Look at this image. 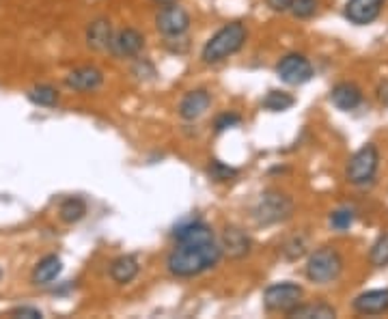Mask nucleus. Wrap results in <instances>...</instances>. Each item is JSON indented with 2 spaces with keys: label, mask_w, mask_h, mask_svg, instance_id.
<instances>
[{
  "label": "nucleus",
  "mask_w": 388,
  "mask_h": 319,
  "mask_svg": "<svg viewBox=\"0 0 388 319\" xmlns=\"http://www.w3.org/2000/svg\"><path fill=\"white\" fill-rule=\"evenodd\" d=\"M265 3H267V7L272 11L282 14V11H289L291 9V3H294V0H265Z\"/></svg>",
  "instance_id": "31"
},
{
  "label": "nucleus",
  "mask_w": 388,
  "mask_h": 319,
  "mask_svg": "<svg viewBox=\"0 0 388 319\" xmlns=\"http://www.w3.org/2000/svg\"><path fill=\"white\" fill-rule=\"evenodd\" d=\"M210 103H212V95L205 88L190 91L179 103V115L185 121H194V119H199L201 115H205V111L210 108Z\"/></svg>",
  "instance_id": "11"
},
{
  "label": "nucleus",
  "mask_w": 388,
  "mask_h": 319,
  "mask_svg": "<svg viewBox=\"0 0 388 319\" xmlns=\"http://www.w3.org/2000/svg\"><path fill=\"white\" fill-rule=\"evenodd\" d=\"M102 82H104V74L97 67H91V65L78 67V69L69 71L65 78V84L78 93H91L95 88H100Z\"/></svg>",
  "instance_id": "10"
},
{
  "label": "nucleus",
  "mask_w": 388,
  "mask_h": 319,
  "mask_svg": "<svg viewBox=\"0 0 388 319\" xmlns=\"http://www.w3.org/2000/svg\"><path fill=\"white\" fill-rule=\"evenodd\" d=\"M210 175H212V179H216V181H229L231 177L238 175V171L231 168V166H227V164H223V162H218V160H214V162L210 164Z\"/></svg>",
  "instance_id": "28"
},
{
  "label": "nucleus",
  "mask_w": 388,
  "mask_h": 319,
  "mask_svg": "<svg viewBox=\"0 0 388 319\" xmlns=\"http://www.w3.org/2000/svg\"><path fill=\"white\" fill-rule=\"evenodd\" d=\"M294 97L289 93H282V91H270L265 97H263V108L270 111V113H282V111H289L291 106H294Z\"/></svg>",
  "instance_id": "22"
},
{
  "label": "nucleus",
  "mask_w": 388,
  "mask_h": 319,
  "mask_svg": "<svg viewBox=\"0 0 388 319\" xmlns=\"http://www.w3.org/2000/svg\"><path fill=\"white\" fill-rule=\"evenodd\" d=\"M276 74L285 84L298 86V84H305L313 78V65L302 54H287L278 61Z\"/></svg>",
  "instance_id": "7"
},
{
  "label": "nucleus",
  "mask_w": 388,
  "mask_h": 319,
  "mask_svg": "<svg viewBox=\"0 0 388 319\" xmlns=\"http://www.w3.org/2000/svg\"><path fill=\"white\" fill-rule=\"evenodd\" d=\"M352 225H354V211L352 209L341 207V209H337L330 214V227L335 231H347Z\"/></svg>",
  "instance_id": "25"
},
{
  "label": "nucleus",
  "mask_w": 388,
  "mask_h": 319,
  "mask_svg": "<svg viewBox=\"0 0 388 319\" xmlns=\"http://www.w3.org/2000/svg\"><path fill=\"white\" fill-rule=\"evenodd\" d=\"M343 272V257L337 248H317L307 261V278L315 285H328Z\"/></svg>",
  "instance_id": "3"
},
{
  "label": "nucleus",
  "mask_w": 388,
  "mask_h": 319,
  "mask_svg": "<svg viewBox=\"0 0 388 319\" xmlns=\"http://www.w3.org/2000/svg\"><path fill=\"white\" fill-rule=\"evenodd\" d=\"M384 0H349L345 5V18L356 26H367L377 20Z\"/></svg>",
  "instance_id": "9"
},
{
  "label": "nucleus",
  "mask_w": 388,
  "mask_h": 319,
  "mask_svg": "<svg viewBox=\"0 0 388 319\" xmlns=\"http://www.w3.org/2000/svg\"><path fill=\"white\" fill-rule=\"evenodd\" d=\"M61 270H63V261L56 255H48V257H44L35 265V270H33V283L35 285H50L61 274Z\"/></svg>",
  "instance_id": "19"
},
{
  "label": "nucleus",
  "mask_w": 388,
  "mask_h": 319,
  "mask_svg": "<svg viewBox=\"0 0 388 319\" xmlns=\"http://www.w3.org/2000/svg\"><path fill=\"white\" fill-rule=\"evenodd\" d=\"M352 306L358 315H382L388 310V289H373L360 293Z\"/></svg>",
  "instance_id": "13"
},
{
  "label": "nucleus",
  "mask_w": 388,
  "mask_h": 319,
  "mask_svg": "<svg viewBox=\"0 0 388 319\" xmlns=\"http://www.w3.org/2000/svg\"><path fill=\"white\" fill-rule=\"evenodd\" d=\"M282 253H285V257L289 259V261H296V259H300L305 253H307V238H291L287 244H285V248H282Z\"/></svg>",
  "instance_id": "26"
},
{
  "label": "nucleus",
  "mask_w": 388,
  "mask_h": 319,
  "mask_svg": "<svg viewBox=\"0 0 388 319\" xmlns=\"http://www.w3.org/2000/svg\"><path fill=\"white\" fill-rule=\"evenodd\" d=\"M155 5H162V7H166V5H175L177 0H153Z\"/></svg>",
  "instance_id": "33"
},
{
  "label": "nucleus",
  "mask_w": 388,
  "mask_h": 319,
  "mask_svg": "<svg viewBox=\"0 0 388 319\" xmlns=\"http://www.w3.org/2000/svg\"><path fill=\"white\" fill-rule=\"evenodd\" d=\"M302 300V287L296 283H276L263 291V306L270 313H289Z\"/></svg>",
  "instance_id": "6"
},
{
  "label": "nucleus",
  "mask_w": 388,
  "mask_h": 319,
  "mask_svg": "<svg viewBox=\"0 0 388 319\" xmlns=\"http://www.w3.org/2000/svg\"><path fill=\"white\" fill-rule=\"evenodd\" d=\"M7 317H26V319H41V310L33 306H18L7 313Z\"/></svg>",
  "instance_id": "30"
},
{
  "label": "nucleus",
  "mask_w": 388,
  "mask_h": 319,
  "mask_svg": "<svg viewBox=\"0 0 388 319\" xmlns=\"http://www.w3.org/2000/svg\"><path fill=\"white\" fill-rule=\"evenodd\" d=\"M220 257L223 248L216 246V242L177 244L166 259V268L177 278H192L212 270L220 261Z\"/></svg>",
  "instance_id": "1"
},
{
  "label": "nucleus",
  "mask_w": 388,
  "mask_h": 319,
  "mask_svg": "<svg viewBox=\"0 0 388 319\" xmlns=\"http://www.w3.org/2000/svg\"><path fill=\"white\" fill-rule=\"evenodd\" d=\"M29 99L37 106H46V108H52L58 101V91L50 84H37L29 91Z\"/></svg>",
  "instance_id": "23"
},
{
  "label": "nucleus",
  "mask_w": 388,
  "mask_h": 319,
  "mask_svg": "<svg viewBox=\"0 0 388 319\" xmlns=\"http://www.w3.org/2000/svg\"><path fill=\"white\" fill-rule=\"evenodd\" d=\"M369 261H371L375 268H384V265H388V233L379 236V238H377V242L371 246Z\"/></svg>",
  "instance_id": "24"
},
{
  "label": "nucleus",
  "mask_w": 388,
  "mask_h": 319,
  "mask_svg": "<svg viewBox=\"0 0 388 319\" xmlns=\"http://www.w3.org/2000/svg\"><path fill=\"white\" fill-rule=\"evenodd\" d=\"M173 238L177 240V244H203V242H214V231L201 221H192L179 225Z\"/></svg>",
  "instance_id": "12"
},
{
  "label": "nucleus",
  "mask_w": 388,
  "mask_h": 319,
  "mask_svg": "<svg viewBox=\"0 0 388 319\" xmlns=\"http://www.w3.org/2000/svg\"><path fill=\"white\" fill-rule=\"evenodd\" d=\"M244 41H246V29H244V24H240V22L227 24L225 29H220V31L203 46L201 59H203L208 65L220 63V61L229 59L231 54L240 52L242 46H244Z\"/></svg>",
  "instance_id": "2"
},
{
  "label": "nucleus",
  "mask_w": 388,
  "mask_h": 319,
  "mask_svg": "<svg viewBox=\"0 0 388 319\" xmlns=\"http://www.w3.org/2000/svg\"><path fill=\"white\" fill-rule=\"evenodd\" d=\"M220 248L231 259H242L250 253V238L238 227H227L223 233V246Z\"/></svg>",
  "instance_id": "15"
},
{
  "label": "nucleus",
  "mask_w": 388,
  "mask_h": 319,
  "mask_svg": "<svg viewBox=\"0 0 388 319\" xmlns=\"http://www.w3.org/2000/svg\"><path fill=\"white\" fill-rule=\"evenodd\" d=\"M330 99L332 103L337 106L339 111H354L360 106L362 101V91L354 84V82H339L332 93H330Z\"/></svg>",
  "instance_id": "16"
},
{
  "label": "nucleus",
  "mask_w": 388,
  "mask_h": 319,
  "mask_svg": "<svg viewBox=\"0 0 388 319\" xmlns=\"http://www.w3.org/2000/svg\"><path fill=\"white\" fill-rule=\"evenodd\" d=\"M289 11L296 18H311L317 11V0H294Z\"/></svg>",
  "instance_id": "27"
},
{
  "label": "nucleus",
  "mask_w": 388,
  "mask_h": 319,
  "mask_svg": "<svg viewBox=\"0 0 388 319\" xmlns=\"http://www.w3.org/2000/svg\"><path fill=\"white\" fill-rule=\"evenodd\" d=\"M379 99H382V103L388 106V82L379 86Z\"/></svg>",
  "instance_id": "32"
},
{
  "label": "nucleus",
  "mask_w": 388,
  "mask_h": 319,
  "mask_svg": "<svg viewBox=\"0 0 388 319\" xmlns=\"http://www.w3.org/2000/svg\"><path fill=\"white\" fill-rule=\"evenodd\" d=\"M291 319H330L337 315V310L330 304L317 302V304H298L287 313Z\"/></svg>",
  "instance_id": "20"
},
{
  "label": "nucleus",
  "mask_w": 388,
  "mask_h": 319,
  "mask_svg": "<svg viewBox=\"0 0 388 319\" xmlns=\"http://www.w3.org/2000/svg\"><path fill=\"white\" fill-rule=\"evenodd\" d=\"M84 214H86V203H84L80 196H69V198H65V201L61 203V207H58V216H61V221L67 223V225H73V223L82 221Z\"/></svg>",
  "instance_id": "21"
},
{
  "label": "nucleus",
  "mask_w": 388,
  "mask_h": 319,
  "mask_svg": "<svg viewBox=\"0 0 388 319\" xmlns=\"http://www.w3.org/2000/svg\"><path fill=\"white\" fill-rule=\"evenodd\" d=\"M155 29L164 37H179V35H183L190 29V16L185 14V9L177 7V3L175 5H166L155 16Z\"/></svg>",
  "instance_id": "8"
},
{
  "label": "nucleus",
  "mask_w": 388,
  "mask_h": 319,
  "mask_svg": "<svg viewBox=\"0 0 388 319\" xmlns=\"http://www.w3.org/2000/svg\"><path fill=\"white\" fill-rule=\"evenodd\" d=\"M377 166H379V151L373 143H367L349 158L347 168H345V177L354 186H367L373 181Z\"/></svg>",
  "instance_id": "5"
},
{
  "label": "nucleus",
  "mask_w": 388,
  "mask_h": 319,
  "mask_svg": "<svg viewBox=\"0 0 388 319\" xmlns=\"http://www.w3.org/2000/svg\"><path fill=\"white\" fill-rule=\"evenodd\" d=\"M240 121H242V119H240V115H233V113H225V115H220V117L216 119L214 128H216V132H225V130H229V128H235V126H238Z\"/></svg>",
  "instance_id": "29"
},
{
  "label": "nucleus",
  "mask_w": 388,
  "mask_h": 319,
  "mask_svg": "<svg viewBox=\"0 0 388 319\" xmlns=\"http://www.w3.org/2000/svg\"><path fill=\"white\" fill-rule=\"evenodd\" d=\"M145 46V37L136 29H123L113 37L111 50L117 56H136Z\"/></svg>",
  "instance_id": "14"
},
{
  "label": "nucleus",
  "mask_w": 388,
  "mask_h": 319,
  "mask_svg": "<svg viewBox=\"0 0 388 319\" xmlns=\"http://www.w3.org/2000/svg\"><path fill=\"white\" fill-rule=\"evenodd\" d=\"M86 44L93 50H108L113 44V26L108 20L100 18L91 22L88 31H86Z\"/></svg>",
  "instance_id": "17"
},
{
  "label": "nucleus",
  "mask_w": 388,
  "mask_h": 319,
  "mask_svg": "<svg viewBox=\"0 0 388 319\" xmlns=\"http://www.w3.org/2000/svg\"><path fill=\"white\" fill-rule=\"evenodd\" d=\"M0 276H3V270H0Z\"/></svg>",
  "instance_id": "34"
},
{
  "label": "nucleus",
  "mask_w": 388,
  "mask_h": 319,
  "mask_svg": "<svg viewBox=\"0 0 388 319\" xmlns=\"http://www.w3.org/2000/svg\"><path fill=\"white\" fill-rule=\"evenodd\" d=\"M138 274V261L136 257L132 255H123V257H117L113 263H111V276L115 283L119 285H128L136 278Z\"/></svg>",
  "instance_id": "18"
},
{
  "label": "nucleus",
  "mask_w": 388,
  "mask_h": 319,
  "mask_svg": "<svg viewBox=\"0 0 388 319\" xmlns=\"http://www.w3.org/2000/svg\"><path fill=\"white\" fill-rule=\"evenodd\" d=\"M291 211H294V201L282 192L270 190L261 194V198L257 201L252 209V218L257 225H276L287 221L291 216Z\"/></svg>",
  "instance_id": "4"
}]
</instances>
